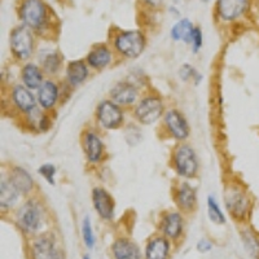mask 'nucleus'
Masks as SVG:
<instances>
[{
  "instance_id": "obj_1",
  "label": "nucleus",
  "mask_w": 259,
  "mask_h": 259,
  "mask_svg": "<svg viewBox=\"0 0 259 259\" xmlns=\"http://www.w3.org/2000/svg\"><path fill=\"white\" fill-rule=\"evenodd\" d=\"M47 222V210L40 200L27 197L16 211V223L25 235L38 236Z\"/></svg>"
},
{
  "instance_id": "obj_2",
  "label": "nucleus",
  "mask_w": 259,
  "mask_h": 259,
  "mask_svg": "<svg viewBox=\"0 0 259 259\" xmlns=\"http://www.w3.org/2000/svg\"><path fill=\"white\" fill-rule=\"evenodd\" d=\"M223 202L227 212L236 222L244 223L253 210V200L247 189L237 182L227 183L223 191Z\"/></svg>"
},
{
  "instance_id": "obj_3",
  "label": "nucleus",
  "mask_w": 259,
  "mask_h": 259,
  "mask_svg": "<svg viewBox=\"0 0 259 259\" xmlns=\"http://www.w3.org/2000/svg\"><path fill=\"white\" fill-rule=\"evenodd\" d=\"M165 104L159 95L149 92L133 106V117L139 124L149 126L158 122L165 114Z\"/></svg>"
},
{
  "instance_id": "obj_4",
  "label": "nucleus",
  "mask_w": 259,
  "mask_h": 259,
  "mask_svg": "<svg viewBox=\"0 0 259 259\" xmlns=\"http://www.w3.org/2000/svg\"><path fill=\"white\" fill-rule=\"evenodd\" d=\"M171 165L174 171L183 179H194L200 171V162L196 150L187 143L177 145L171 156Z\"/></svg>"
},
{
  "instance_id": "obj_5",
  "label": "nucleus",
  "mask_w": 259,
  "mask_h": 259,
  "mask_svg": "<svg viewBox=\"0 0 259 259\" xmlns=\"http://www.w3.org/2000/svg\"><path fill=\"white\" fill-rule=\"evenodd\" d=\"M147 38L140 30H126L118 32L113 39V50L127 60L138 59L145 50Z\"/></svg>"
},
{
  "instance_id": "obj_6",
  "label": "nucleus",
  "mask_w": 259,
  "mask_h": 259,
  "mask_svg": "<svg viewBox=\"0 0 259 259\" xmlns=\"http://www.w3.org/2000/svg\"><path fill=\"white\" fill-rule=\"evenodd\" d=\"M9 50L12 56L20 62H29L35 53V36L29 27L21 25L15 27L9 35Z\"/></svg>"
},
{
  "instance_id": "obj_7",
  "label": "nucleus",
  "mask_w": 259,
  "mask_h": 259,
  "mask_svg": "<svg viewBox=\"0 0 259 259\" xmlns=\"http://www.w3.org/2000/svg\"><path fill=\"white\" fill-rule=\"evenodd\" d=\"M18 17L24 26L32 31H41L47 27L48 9L41 0H22Z\"/></svg>"
},
{
  "instance_id": "obj_8",
  "label": "nucleus",
  "mask_w": 259,
  "mask_h": 259,
  "mask_svg": "<svg viewBox=\"0 0 259 259\" xmlns=\"http://www.w3.org/2000/svg\"><path fill=\"white\" fill-rule=\"evenodd\" d=\"M95 119H96L97 126L101 130L113 131V130L121 128L124 124L123 108L110 99L101 100L97 104L96 110H95Z\"/></svg>"
},
{
  "instance_id": "obj_9",
  "label": "nucleus",
  "mask_w": 259,
  "mask_h": 259,
  "mask_svg": "<svg viewBox=\"0 0 259 259\" xmlns=\"http://www.w3.org/2000/svg\"><path fill=\"white\" fill-rule=\"evenodd\" d=\"M80 143H82L83 153L90 165H100L105 158V145L100 134L94 128L83 130Z\"/></svg>"
},
{
  "instance_id": "obj_10",
  "label": "nucleus",
  "mask_w": 259,
  "mask_h": 259,
  "mask_svg": "<svg viewBox=\"0 0 259 259\" xmlns=\"http://www.w3.org/2000/svg\"><path fill=\"white\" fill-rule=\"evenodd\" d=\"M163 128L170 138L177 142L184 143L191 135V126L187 121L186 115L177 108H170L162 117Z\"/></svg>"
},
{
  "instance_id": "obj_11",
  "label": "nucleus",
  "mask_w": 259,
  "mask_h": 259,
  "mask_svg": "<svg viewBox=\"0 0 259 259\" xmlns=\"http://www.w3.org/2000/svg\"><path fill=\"white\" fill-rule=\"evenodd\" d=\"M9 100L12 103L13 108L26 118L40 109L35 95L24 84L12 85V89L9 91Z\"/></svg>"
},
{
  "instance_id": "obj_12",
  "label": "nucleus",
  "mask_w": 259,
  "mask_h": 259,
  "mask_svg": "<svg viewBox=\"0 0 259 259\" xmlns=\"http://www.w3.org/2000/svg\"><path fill=\"white\" fill-rule=\"evenodd\" d=\"M31 259H62V251L60 250L56 239L50 233H41L32 240Z\"/></svg>"
},
{
  "instance_id": "obj_13",
  "label": "nucleus",
  "mask_w": 259,
  "mask_h": 259,
  "mask_svg": "<svg viewBox=\"0 0 259 259\" xmlns=\"http://www.w3.org/2000/svg\"><path fill=\"white\" fill-rule=\"evenodd\" d=\"M172 200L183 214H191L197 207V191L188 182H180L172 189Z\"/></svg>"
},
{
  "instance_id": "obj_14",
  "label": "nucleus",
  "mask_w": 259,
  "mask_h": 259,
  "mask_svg": "<svg viewBox=\"0 0 259 259\" xmlns=\"http://www.w3.org/2000/svg\"><path fill=\"white\" fill-rule=\"evenodd\" d=\"M139 95L140 92H139L138 85L130 80H121L110 89L109 99L122 108H130L138 103L140 99Z\"/></svg>"
},
{
  "instance_id": "obj_15",
  "label": "nucleus",
  "mask_w": 259,
  "mask_h": 259,
  "mask_svg": "<svg viewBox=\"0 0 259 259\" xmlns=\"http://www.w3.org/2000/svg\"><path fill=\"white\" fill-rule=\"evenodd\" d=\"M92 206L103 221L109 222L114 218L115 201L104 187H95L91 193Z\"/></svg>"
},
{
  "instance_id": "obj_16",
  "label": "nucleus",
  "mask_w": 259,
  "mask_h": 259,
  "mask_svg": "<svg viewBox=\"0 0 259 259\" xmlns=\"http://www.w3.org/2000/svg\"><path fill=\"white\" fill-rule=\"evenodd\" d=\"M7 177L22 197H31V194L35 191V180L26 168L12 166V168L7 172Z\"/></svg>"
},
{
  "instance_id": "obj_17",
  "label": "nucleus",
  "mask_w": 259,
  "mask_h": 259,
  "mask_svg": "<svg viewBox=\"0 0 259 259\" xmlns=\"http://www.w3.org/2000/svg\"><path fill=\"white\" fill-rule=\"evenodd\" d=\"M60 92H61V89H60L59 83L56 80L51 79V78L46 79L36 91L39 108L43 112L47 113L55 109V106L57 105L60 100Z\"/></svg>"
},
{
  "instance_id": "obj_18",
  "label": "nucleus",
  "mask_w": 259,
  "mask_h": 259,
  "mask_svg": "<svg viewBox=\"0 0 259 259\" xmlns=\"http://www.w3.org/2000/svg\"><path fill=\"white\" fill-rule=\"evenodd\" d=\"M250 6V0H218L217 13L226 22H232L244 16Z\"/></svg>"
},
{
  "instance_id": "obj_19",
  "label": "nucleus",
  "mask_w": 259,
  "mask_h": 259,
  "mask_svg": "<svg viewBox=\"0 0 259 259\" xmlns=\"http://www.w3.org/2000/svg\"><path fill=\"white\" fill-rule=\"evenodd\" d=\"M162 236L168 240H178L183 235L184 230V218L180 211H167L162 215L159 223Z\"/></svg>"
},
{
  "instance_id": "obj_20",
  "label": "nucleus",
  "mask_w": 259,
  "mask_h": 259,
  "mask_svg": "<svg viewBox=\"0 0 259 259\" xmlns=\"http://www.w3.org/2000/svg\"><path fill=\"white\" fill-rule=\"evenodd\" d=\"M84 60L89 64L90 69L104 70L113 64L114 53H113L112 48L108 47L106 45H97L91 48Z\"/></svg>"
},
{
  "instance_id": "obj_21",
  "label": "nucleus",
  "mask_w": 259,
  "mask_h": 259,
  "mask_svg": "<svg viewBox=\"0 0 259 259\" xmlns=\"http://www.w3.org/2000/svg\"><path fill=\"white\" fill-rule=\"evenodd\" d=\"M90 77V66L85 60H71L65 68V80L69 87L75 89L83 84Z\"/></svg>"
},
{
  "instance_id": "obj_22",
  "label": "nucleus",
  "mask_w": 259,
  "mask_h": 259,
  "mask_svg": "<svg viewBox=\"0 0 259 259\" xmlns=\"http://www.w3.org/2000/svg\"><path fill=\"white\" fill-rule=\"evenodd\" d=\"M21 84H24L31 91H38L39 87L45 82V71L40 65L35 62H25L20 73Z\"/></svg>"
},
{
  "instance_id": "obj_23",
  "label": "nucleus",
  "mask_w": 259,
  "mask_h": 259,
  "mask_svg": "<svg viewBox=\"0 0 259 259\" xmlns=\"http://www.w3.org/2000/svg\"><path fill=\"white\" fill-rule=\"evenodd\" d=\"M112 255L114 259H143L140 247L128 239H118L112 245Z\"/></svg>"
},
{
  "instance_id": "obj_24",
  "label": "nucleus",
  "mask_w": 259,
  "mask_h": 259,
  "mask_svg": "<svg viewBox=\"0 0 259 259\" xmlns=\"http://www.w3.org/2000/svg\"><path fill=\"white\" fill-rule=\"evenodd\" d=\"M20 197H22L20 192L13 187V184L9 182L8 177L4 175L0 180V209L2 211H8L13 209L17 205Z\"/></svg>"
},
{
  "instance_id": "obj_25",
  "label": "nucleus",
  "mask_w": 259,
  "mask_h": 259,
  "mask_svg": "<svg viewBox=\"0 0 259 259\" xmlns=\"http://www.w3.org/2000/svg\"><path fill=\"white\" fill-rule=\"evenodd\" d=\"M170 253V242L165 236L153 237L145 247V259H167Z\"/></svg>"
},
{
  "instance_id": "obj_26",
  "label": "nucleus",
  "mask_w": 259,
  "mask_h": 259,
  "mask_svg": "<svg viewBox=\"0 0 259 259\" xmlns=\"http://www.w3.org/2000/svg\"><path fill=\"white\" fill-rule=\"evenodd\" d=\"M194 30V25L188 18H182L171 27L170 36L175 41H184L186 45H191L192 32Z\"/></svg>"
},
{
  "instance_id": "obj_27",
  "label": "nucleus",
  "mask_w": 259,
  "mask_h": 259,
  "mask_svg": "<svg viewBox=\"0 0 259 259\" xmlns=\"http://www.w3.org/2000/svg\"><path fill=\"white\" fill-rule=\"evenodd\" d=\"M40 66L45 71V74L53 77L60 71L62 66V56L57 51H51L47 52L45 56L40 57Z\"/></svg>"
},
{
  "instance_id": "obj_28",
  "label": "nucleus",
  "mask_w": 259,
  "mask_h": 259,
  "mask_svg": "<svg viewBox=\"0 0 259 259\" xmlns=\"http://www.w3.org/2000/svg\"><path fill=\"white\" fill-rule=\"evenodd\" d=\"M207 215H209V219L214 224H218V226L226 224V215H224L221 205H219V202L212 194L207 196Z\"/></svg>"
},
{
  "instance_id": "obj_29",
  "label": "nucleus",
  "mask_w": 259,
  "mask_h": 259,
  "mask_svg": "<svg viewBox=\"0 0 259 259\" xmlns=\"http://www.w3.org/2000/svg\"><path fill=\"white\" fill-rule=\"evenodd\" d=\"M241 239L244 242V247L250 254L251 258H259V240L256 239L253 231L244 230L241 231Z\"/></svg>"
},
{
  "instance_id": "obj_30",
  "label": "nucleus",
  "mask_w": 259,
  "mask_h": 259,
  "mask_svg": "<svg viewBox=\"0 0 259 259\" xmlns=\"http://www.w3.org/2000/svg\"><path fill=\"white\" fill-rule=\"evenodd\" d=\"M82 239L87 249H94L95 244H96V237L94 235L91 218H90L89 215H85L82 222Z\"/></svg>"
},
{
  "instance_id": "obj_31",
  "label": "nucleus",
  "mask_w": 259,
  "mask_h": 259,
  "mask_svg": "<svg viewBox=\"0 0 259 259\" xmlns=\"http://www.w3.org/2000/svg\"><path fill=\"white\" fill-rule=\"evenodd\" d=\"M179 77H180V79L184 80V82L193 80L196 84H198V83L202 80V75H201V74L198 73L196 69H194V66H192V65H189V64H184L180 66Z\"/></svg>"
},
{
  "instance_id": "obj_32",
  "label": "nucleus",
  "mask_w": 259,
  "mask_h": 259,
  "mask_svg": "<svg viewBox=\"0 0 259 259\" xmlns=\"http://www.w3.org/2000/svg\"><path fill=\"white\" fill-rule=\"evenodd\" d=\"M38 174L40 175L48 184L51 186H55L56 184V174H57V168L56 166L47 162V163H43V165L39 166L38 168Z\"/></svg>"
},
{
  "instance_id": "obj_33",
  "label": "nucleus",
  "mask_w": 259,
  "mask_h": 259,
  "mask_svg": "<svg viewBox=\"0 0 259 259\" xmlns=\"http://www.w3.org/2000/svg\"><path fill=\"white\" fill-rule=\"evenodd\" d=\"M203 43V36H202V30L198 26H194L193 32H192V38H191V48L193 53H198L200 50L202 48Z\"/></svg>"
},
{
  "instance_id": "obj_34",
  "label": "nucleus",
  "mask_w": 259,
  "mask_h": 259,
  "mask_svg": "<svg viewBox=\"0 0 259 259\" xmlns=\"http://www.w3.org/2000/svg\"><path fill=\"white\" fill-rule=\"evenodd\" d=\"M51 127V119L50 117H48V113L45 112L43 114H41L40 119H39L38 122V126H36V128L39 130V131H48V128Z\"/></svg>"
},
{
  "instance_id": "obj_35",
  "label": "nucleus",
  "mask_w": 259,
  "mask_h": 259,
  "mask_svg": "<svg viewBox=\"0 0 259 259\" xmlns=\"http://www.w3.org/2000/svg\"><path fill=\"white\" fill-rule=\"evenodd\" d=\"M196 247H197V251H200V253H202V254L209 253V251L212 249V244L209 241V240L202 239L197 242V246Z\"/></svg>"
},
{
  "instance_id": "obj_36",
  "label": "nucleus",
  "mask_w": 259,
  "mask_h": 259,
  "mask_svg": "<svg viewBox=\"0 0 259 259\" xmlns=\"http://www.w3.org/2000/svg\"><path fill=\"white\" fill-rule=\"evenodd\" d=\"M144 2L150 7H159L163 3V0H144Z\"/></svg>"
},
{
  "instance_id": "obj_37",
  "label": "nucleus",
  "mask_w": 259,
  "mask_h": 259,
  "mask_svg": "<svg viewBox=\"0 0 259 259\" xmlns=\"http://www.w3.org/2000/svg\"><path fill=\"white\" fill-rule=\"evenodd\" d=\"M82 259H91V256L89 255V254H84V255H83V258Z\"/></svg>"
},
{
  "instance_id": "obj_38",
  "label": "nucleus",
  "mask_w": 259,
  "mask_h": 259,
  "mask_svg": "<svg viewBox=\"0 0 259 259\" xmlns=\"http://www.w3.org/2000/svg\"><path fill=\"white\" fill-rule=\"evenodd\" d=\"M202 2H210V0H202Z\"/></svg>"
}]
</instances>
